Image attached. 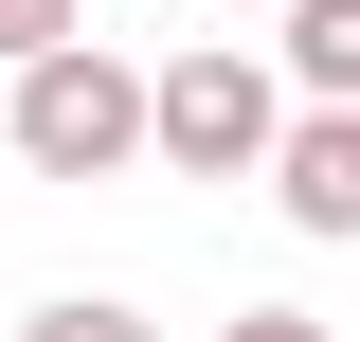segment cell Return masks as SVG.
Returning a JSON list of instances; mask_svg holds the SVG:
<instances>
[{
	"mask_svg": "<svg viewBox=\"0 0 360 342\" xmlns=\"http://www.w3.org/2000/svg\"><path fill=\"white\" fill-rule=\"evenodd\" d=\"M0 163L18 180H127V163H162V72H127L108 37L0 72Z\"/></svg>",
	"mask_w": 360,
	"mask_h": 342,
	"instance_id": "6da1fadb",
	"label": "cell"
},
{
	"mask_svg": "<svg viewBox=\"0 0 360 342\" xmlns=\"http://www.w3.org/2000/svg\"><path fill=\"white\" fill-rule=\"evenodd\" d=\"M288 54L252 37H180L162 54V180H270V144H288Z\"/></svg>",
	"mask_w": 360,
	"mask_h": 342,
	"instance_id": "7a4b0ae2",
	"label": "cell"
},
{
	"mask_svg": "<svg viewBox=\"0 0 360 342\" xmlns=\"http://www.w3.org/2000/svg\"><path fill=\"white\" fill-rule=\"evenodd\" d=\"M270 216H288L307 253H360V108H288V144H270Z\"/></svg>",
	"mask_w": 360,
	"mask_h": 342,
	"instance_id": "3957f363",
	"label": "cell"
},
{
	"mask_svg": "<svg viewBox=\"0 0 360 342\" xmlns=\"http://www.w3.org/2000/svg\"><path fill=\"white\" fill-rule=\"evenodd\" d=\"M288 90H307V108H360V0H288Z\"/></svg>",
	"mask_w": 360,
	"mask_h": 342,
	"instance_id": "277c9868",
	"label": "cell"
},
{
	"mask_svg": "<svg viewBox=\"0 0 360 342\" xmlns=\"http://www.w3.org/2000/svg\"><path fill=\"white\" fill-rule=\"evenodd\" d=\"M18 342H162V324L127 289H54V306H18Z\"/></svg>",
	"mask_w": 360,
	"mask_h": 342,
	"instance_id": "5b68a950",
	"label": "cell"
},
{
	"mask_svg": "<svg viewBox=\"0 0 360 342\" xmlns=\"http://www.w3.org/2000/svg\"><path fill=\"white\" fill-rule=\"evenodd\" d=\"M90 37V0H0V72H37V54Z\"/></svg>",
	"mask_w": 360,
	"mask_h": 342,
	"instance_id": "8992f818",
	"label": "cell"
},
{
	"mask_svg": "<svg viewBox=\"0 0 360 342\" xmlns=\"http://www.w3.org/2000/svg\"><path fill=\"white\" fill-rule=\"evenodd\" d=\"M217 342H342V324H324V306H234Z\"/></svg>",
	"mask_w": 360,
	"mask_h": 342,
	"instance_id": "52a82bcc",
	"label": "cell"
},
{
	"mask_svg": "<svg viewBox=\"0 0 360 342\" xmlns=\"http://www.w3.org/2000/svg\"><path fill=\"white\" fill-rule=\"evenodd\" d=\"M217 18H288V0H217Z\"/></svg>",
	"mask_w": 360,
	"mask_h": 342,
	"instance_id": "ba28073f",
	"label": "cell"
}]
</instances>
